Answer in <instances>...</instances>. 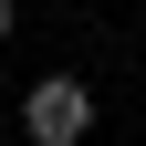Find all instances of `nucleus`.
Here are the masks:
<instances>
[{
  "instance_id": "nucleus-1",
  "label": "nucleus",
  "mask_w": 146,
  "mask_h": 146,
  "mask_svg": "<svg viewBox=\"0 0 146 146\" xmlns=\"http://www.w3.org/2000/svg\"><path fill=\"white\" fill-rule=\"evenodd\" d=\"M21 136L31 146H84V136H94V84H84V73L21 84Z\"/></svg>"
},
{
  "instance_id": "nucleus-2",
  "label": "nucleus",
  "mask_w": 146,
  "mask_h": 146,
  "mask_svg": "<svg viewBox=\"0 0 146 146\" xmlns=\"http://www.w3.org/2000/svg\"><path fill=\"white\" fill-rule=\"evenodd\" d=\"M11 21H21V11H11V0H0V42H11Z\"/></svg>"
}]
</instances>
